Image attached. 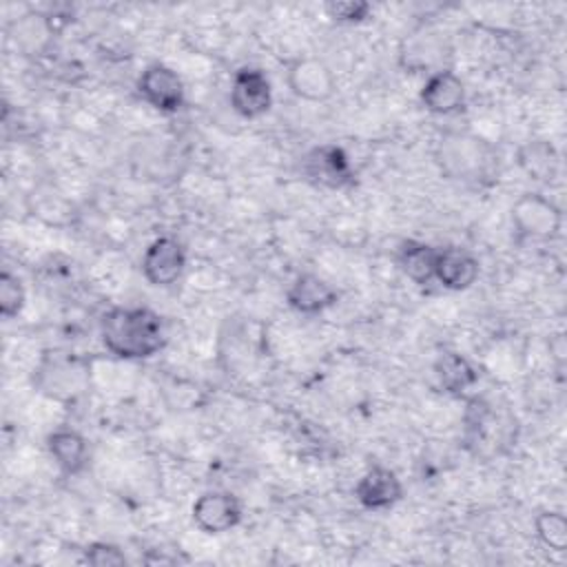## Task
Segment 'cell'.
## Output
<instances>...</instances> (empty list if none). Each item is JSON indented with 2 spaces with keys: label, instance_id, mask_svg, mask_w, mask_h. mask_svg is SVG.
Here are the masks:
<instances>
[{
  "label": "cell",
  "instance_id": "8fae6325",
  "mask_svg": "<svg viewBox=\"0 0 567 567\" xmlns=\"http://www.w3.org/2000/svg\"><path fill=\"white\" fill-rule=\"evenodd\" d=\"M419 100L432 115H452L465 106V84L454 71L441 69L427 75Z\"/></svg>",
  "mask_w": 567,
  "mask_h": 567
},
{
  "label": "cell",
  "instance_id": "7a4b0ae2",
  "mask_svg": "<svg viewBox=\"0 0 567 567\" xmlns=\"http://www.w3.org/2000/svg\"><path fill=\"white\" fill-rule=\"evenodd\" d=\"M439 162L450 179L481 182L492 175L494 155L485 142L472 135H447L439 144Z\"/></svg>",
  "mask_w": 567,
  "mask_h": 567
},
{
  "label": "cell",
  "instance_id": "ba28073f",
  "mask_svg": "<svg viewBox=\"0 0 567 567\" xmlns=\"http://www.w3.org/2000/svg\"><path fill=\"white\" fill-rule=\"evenodd\" d=\"M286 82L292 95L306 102H326L337 91V78L332 69L323 60L312 55L290 62Z\"/></svg>",
  "mask_w": 567,
  "mask_h": 567
},
{
  "label": "cell",
  "instance_id": "ffe728a7",
  "mask_svg": "<svg viewBox=\"0 0 567 567\" xmlns=\"http://www.w3.org/2000/svg\"><path fill=\"white\" fill-rule=\"evenodd\" d=\"M534 529L538 540L554 551H565L567 547V518L560 512H540L534 520Z\"/></svg>",
  "mask_w": 567,
  "mask_h": 567
},
{
  "label": "cell",
  "instance_id": "44dd1931",
  "mask_svg": "<svg viewBox=\"0 0 567 567\" xmlns=\"http://www.w3.org/2000/svg\"><path fill=\"white\" fill-rule=\"evenodd\" d=\"M24 301H27V292H24L20 277H16L9 270H2V275H0V315L4 319L18 317L24 308Z\"/></svg>",
  "mask_w": 567,
  "mask_h": 567
},
{
  "label": "cell",
  "instance_id": "52a82bcc",
  "mask_svg": "<svg viewBox=\"0 0 567 567\" xmlns=\"http://www.w3.org/2000/svg\"><path fill=\"white\" fill-rule=\"evenodd\" d=\"M230 106L246 120L266 115L272 106V89L268 75L257 66H241L233 75Z\"/></svg>",
  "mask_w": 567,
  "mask_h": 567
},
{
  "label": "cell",
  "instance_id": "3957f363",
  "mask_svg": "<svg viewBox=\"0 0 567 567\" xmlns=\"http://www.w3.org/2000/svg\"><path fill=\"white\" fill-rule=\"evenodd\" d=\"M512 224L520 237L547 241L560 233L563 213L549 197L540 193H523L512 204Z\"/></svg>",
  "mask_w": 567,
  "mask_h": 567
},
{
  "label": "cell",
  "instance_id": "6da1fadb",
  "mask_svg": "<svg viewBox=\"0 0 567 567\" xmlns=\"http://www.w3.org/2000/svg\"><path fill=\"white\" fill-rule=\"evenodd\" d=\"M100 341L117 359H151L166 343L164 321L146 306H115L100 319Z\"/></svg>",
  "mask_w": 567,
  "mask_h": 567
},
{
  "label": "cell",
  "instance_id": "5b68a950",
  "mask_svg": "<svg viewBox=\"0 0 567 567\" xmlns=\"http://www.w3.org/2000/svg\"><path fill=\"white\" fill-rule=\"evenodd\" d=\"M301 175L321 188L339 190L354 182L348 153L337 144H321L301 157Z\"/></svg>",
  "mask_w": 567,
  "mask_h": 567
},
{
  "label": "cell",
  "instance_id": "ac0fdd59",
  "mask_svg": "<svg viewBox=\"0 0 567 567\" xmlns=\"http://www.w3.org/2000/svg\"><path fill=\"white\" fill-rule=\"evenodd\" d=\"M443 40H439L436 33H416L401 49V66L408 71L436 73L443 69Z\"/></svg>",
  "mask_w": 567,
  "mask_h": 567
},
{
  "label": "cell",
  "instance_id": "8992f818",
  "mask_svg": "<svg viewBox=\"0 0 567 567\" xmlns=\"http://www.w3.org/2000/svg\"><path fill=\"white\" fill-rule=\"evenodd\" d=\"M186 268L184 244L171 235L153 239L142 255V275L151 286L168 288L177 284Z\"/></svg>",
  "mask_w": 567,
  "mask_h": 567
},
{
  "label": "cell",
  "instance_id": "5bb4252c",
  "mask_svg": "<svg viewBox=\"0 0 567 567\" xmlns=\"http://www.w3.org/2000/svg\"><path fill=\"white\" fill-rule=\"evenodd\" d=\"M481 272L478 259L456 246L439 248L436 250V261H434V281H439L447 290H467Z\"/></svg>",
  "mask_w": 567,
  "mask_h": 567
},
{
  "label": "cell",
  "instance_id": "9a60e30c",
  "mask_svg": "<svg viewBox=\"0 0 567 567\" xmlns=\"http://www.w3.org/2000/svg\"><path fill=\"white\" fill-rule=\"evenodd\" d=\"M47 450L55 461V465L60 467V472L66 476L82 474L91 458L89 441L78 430H71V427L53 430L47 436Z\"/></svg>",
  "mask_w": 567,
  "mask_h": 567
},
{
  "label": "cell",
  "instance_id": "d6986e66",
  "mask_svg": "<svg viewBox=\"0 0 567 567\" xmlns=\"http://www.w3.org/2000/svg\"><path fill=\"white\" fill-rule=\"evenodd\" d=\"M518 166L536 182H549L558 173V151L547 140H529L518 148Z\"/></svg>",
  "mask_w": 567,
  "mask_h": 567
},
{
  "label": "cell",
  "instance_id": "9c48e42d",
  "mask_svg": "<svg viewBox=\"0 0 567 567\" xmlns=\"http://www.w3.org/2000/svg\"><path fill=\"white\" fill-rule=\"evenodd\" d=\"M140 97L159 113H177L184 106V84L177 71L166 64H148L137 78Z\"/></svg>",
  "mask_w": 567,
  "mask_h": 567
},
{
  "label": "cell",
  "instance_id": "4fadbf2b",
  "mask_svg": "<svg viewBox=\"0 0 567 567\" xmlns=\"http://www.w3.org/2000/svg\"><path fill=\"white\" fill-rule=\"evenodd\" d=\"M357 501L372 512L388 509L403 498V485L394 470L383 465H372L354 485Z\"/></svg>",
  "mask_w": 567,
  "mask_h": 567
},
{
  "label": "cell",
  "instance_id": "277c9868",
  "mask_svg": "<svg viewBox=\"0 0 567 567\" xmlns=\"http://www.w3.org/2000/svg\"><path fill=\"white\" fill-rule=\"evenodd\" d=\"M89 379V368L82 359L71 354L44 357L35 370L38 390L51 399H73L84 392Z\"/></svg>",
  "mask_w": 567,
  "mask_h": 567
},
{
  "label": "cell",
  "instance_id": "2e32d148",
  "mask_svg": "<svg viewBox=\"0 0 567 567\" xmlns=\"http://www.w3.org/2000/svg\"><path fill=\"white\" fill-rule=\"evenodd\" d=\"M434 377L443 388V392L452 396H461L478 383V370L472 365L467 357L454 350H445L436 357Z\"/></svg>",
  "mask_w": 567,
  "mask_h": 567
},
{
  "label": "cell",
  "instance_id": "7c38bea8",
  "mask_svg": "<svg viewBox=\"0 0 567 567\" xmlns=\"http://www.w3.org/2000/svg\"><path fill=\"white\" fill-rule=\"evenodd\" d=\"M286 301L299 315H319L339 301V290L315 272H301L288 286Z\"/></svg>",
  "mask_w": 567,
  "mask_h": 567
},
{
  "label": "cell",
  "instance_id": "603a6c76",
  "mask_svg": "<svg viewBox=\"0 0 567 567\" xmlns=\"http://www.w3.org/2000/svg\"><path fill=\"white\" fill-rule=\"evenodd\" d=\"M84 560L95 567H113V565H126V556L120 547L111 543H91L84 549Z\"/></svg>",
  "mask_w": 567,
  "mask_h": 567
},
{
  "label": "cell",
  "instance_id": "7402d4cb",
  "mask_svg": "<svg viewBox=\"0 0 567 567\" xmlns=\"http://www.w3.org/2000/svg\"><path fill=\"white\" fill-rule=\"evenodd\" d=\"M323 9H326L328 18H332L334 22H346V24L363 22L372 11L370 2H365V0H332Z\"/></svg>",
  "mask_w": 567,
  "mask_h": 567
},
{
  "label": "cell",
  "instance_id": "30bf717a",
  "mask_svg": "<svg viewBox=\"0 0 567 567\" xmlns=\"http://www.w3.org/2000/svg\"><path fill=\"white\" fill-rule=\"evenodd\" d=\"M190 516L204 534H224L239 525L241 503L230 492H204L195 498Z\"/></svg>",
  "mask_w": 567,
  "mask_h": 567
},
{
  "label": "cell",
  "instance_id": "e0dca14e",
  "mask_svg": "<svg viewBox=\"0 0 567 567\" xmlns=\"http://www.w3.org/2000/svg\"><path fill=\"white\" fill-rule=\"evenodd\" d=\"M434 246L419 241V239H405L401 241L396 250V264L401 272L412 279L419 286H427L434 281V261H436Z\"/></svg>",
  "mask_w": 567,
  "mask_h": 567
}]
</instances>
